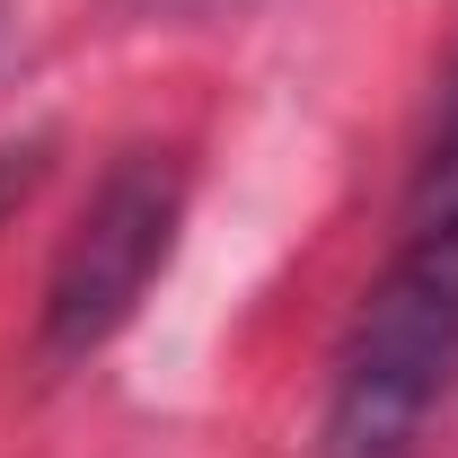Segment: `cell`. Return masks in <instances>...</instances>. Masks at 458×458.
<instances>
[{
    "label": "cell",
    "instance_id": "6da1fadb",
    "mask_svg": "<svg viewBox=\"0 0 458 458\" xmlns=\"http://www.w3.org/2000/svg\"><path fill=\"white\" fill-rule=\"evenodd\" d=\"M450 379H458V71L423 132L414 185H405L397 256L344 335L318 458H414Z\"/></svg>",
    "mask_w": 458,
    "mask_h": 458
},
{
    "label": "cell",
    "instance_id": "7a4b0ae2",
    "mask_svg": "<svg viewBox=\"0 0 458 458\" xmlns=\"http://www.w3.org/2000/svg\"><path fill=\"white\" fill-rule=\"evenodd\" d=\"M176 221H185V168L168 150H123L45 274V361H89L132 327L176 247Z\"/></svg>",
    "mask_w": 458,
    "mask_h": 458
},
{
    "label": "cell",
    "instance_id": "3957f363",
    "mask_svg": "<svg viewBox=\"0 0 458 458\" xmlns=\"http://www.w3.org/2000/svg\"><path fill=\"white\" fill-rule=\"evenodd\" d=\"M168 9H229V0H168Z\"/></svg>",
    "mask_w": 458,
    "mask_h": 458
}]
</instances>
